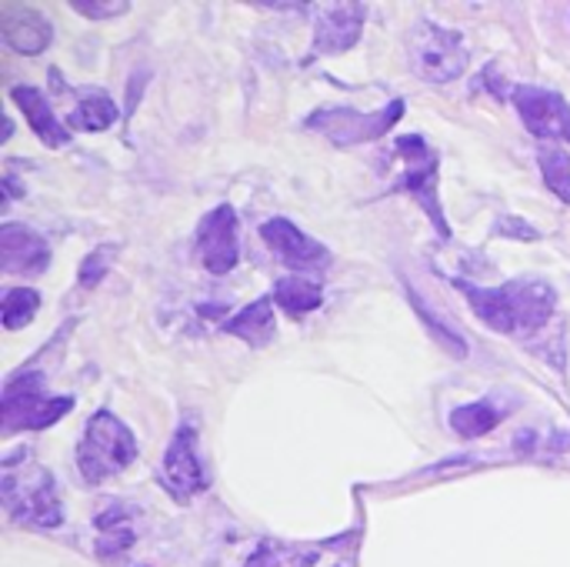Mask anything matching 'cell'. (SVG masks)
Segmentation results:
<instances>
[{"instance_id":"1","label":"cell","mask_w":570,"mask_h":567,"mask_svg":"<svg viewBox=\"0 0 570 567\" xmlns=\"http://www.w3.org/2000/svg\"><path fill=\"white\" fill-rule=\"evenodd\" d=\"M468 297L474 314L498 334L531 338L538 334L558 307V294L544 281H508L501 287H478L471 281H454Z\"/></svg>"},{"instance_id":"2","label":"cell","mask_w":570,"mask_h":567,"mask_svg":"<svg viewBox=\"0 0 570 567\" xmlns=\"http://www.w3.org/2000/svg\"><path fill=\"white\" fill-rule=\"evenodd\" d=\"M134 458H137L134 431L114 411H97L87 421L83 438L77 444V468H80L83 481L87 485H104L107 478L130 468Z\"/></svg>"},{"instance_id":"3","label":"cell","mask_w":570,"mask_h":567,"mask_svg":"<svg viewBox=\"0 0 570 567\" xmlns=\"http://www.w3.org/2000/svg\"><path fill=\"white\" fill-rule=\"evenodd\" d=\"M70 411H73V398L47 394V381L40 371H20L3 384L0 418H3L7 438L17 431H43Z\"/></svg>"},{"instance_id":"4","label":"cell","mask_w":570,"mask_h":567,"mask_svg":"<svg viewBox=\"0 0 570 567\" xmlns=\"http://www.w3.org/2000/svg\"><path fill=\"white\" fill-rule=\"evenodd\" d=\"M3 508L17 525L27 528H60L63 525V505L57 495V481L50 478L47 468H10L3 471L0 481Z\"/></svg>"},{"instance_id":"5","label":"cell","mask_w":570,"mask_h":567,"mask_svg":"<svg viewBox=\"0 0 570 567\" xmlns=\"http://www.w3.org/2000/svg\"><path fill=\"white\" fill-rule=\"evenodd\" d=\"M407 53H411V67L417 70V77H424L431 84L458 80L471 63V50H468L464 37L434 20H421L411 30Z\"/></svg>"},{"instance_id":"6","label":"cell","mask_w":570,"mask_h":567,"mask_svg":"<svg viewBox=\"0 0 570 567\" xmlns=\"http://www.w3.org/2000/svg\"><path fill=\"white\" fill-rule=\"evenodd\" d=\"M397 157L404 160V170H401V180H397V190L411 194L424 214L431 217V224L438 227L441 237H451V224L444 217V207H441V177H438V150L421 137V134H407V137H397L394 144Z\"/></svg>"},{"instance_id":"7","label":"cell","mask_w":570,"mask_h":567,"mask_svg":"<svg viewBox=\"0 0 570 567\" xmlns=\"http://www.w3.org/2000/svg\"><path fill=\"white\" fill-rule=\"evenodd\" d=\"M404 110H407V104L401 97H394L377 114H361L354 107H324L307 117V127L324 134L334 147H357V144H371V140L384 137L404 117Z\"/></svg>"},{"instance_id":"8","label":"cell","mask_w":570,"mask_h":567,"mask_svg":"<svg viewBox=\"0 0 570 567\" xmlns=\"http://www.w3.org/2000/svg\"><path fill=\"white\" fill-rule=\"evenodd\" d=\"M511 104L518 107L524 127L534 137L570 144V104L561 94L531 87V84H518V87H511Z\"/></svg>"},{"instance_id":"9","label":"cell","mask_w":570,"mask_h":567,"mask_svg":"<svg viewBox=\"0 0 570 567\" xmlns=\"http://www.w3.org/2000/svg\"><path fill=\"white\" fill-rule=\"evenodd\" d=\"M157 481L177 498V501H187L194 498L197 491L207 488V471L200 465V454H197V431L190 424H180L167 454H164V465H160V475Z\"/></svg>"},{"instance_id":"10","label":"cell","mask_w":570,"mask_h":567,"mask_svg":"<svg viewBox=\"0 0 570 567\" xmlns=\"http://www.w3.org/2000/svg\"><path fill=\"white\" fill-rule=\"evenodd\" d=\"M200 261L210 274H230L237 267V211L230 204H217L197 227Z\"/></svg>"},{"instance_id":"11","label":"cell","mask_w":570,"mask_h":567,"mask_svg":"<svg viewBox=\"0 0 570 567\" xmlns=\"http://www.w3.org/2000/svg\"><path fill=\"white\" fill-rule=\"evenodd\" d=\"M261 237H264V244H267L287 267H294V271H317V267H327V264H331V251H327L321 241L307 237V234H304L294 221H287V217L267 221V224L261 227Z\"/></svg>"},{"instance_id":"12","label":"cell","mask_w":570,"mask_h":567,"mask_svg":"<svg viewBox=\"0 0 570 567\" xmlns=\"http://www.w3.org/2000/svg\"><path fill=\"white\" fill-rule=\"evenodd\" d=\"M364 13H367L364 3L324 7L317 17V30H314V50L317 53H344L347 47H354L364 30Z\"/></svg>"},{"instance_id":"13","label":"cell","mask_w":570,"mask_h":567,"mask_svg":"<svg viewBox=\"0 0 570 567\" xmlns=\"http://www.w3.org/2000/svg\"><path fill=\"white\" fill-rule=\"evenodd\" d=\"M0 33L17 53H40L53 40V23L37 10L23 3H3L0 10Z\"/></svg>"},{"instance_id":"14","label":"cell","mask_w":570,"mask_h":567,"mask_svg":"<svg viewBox=\"0 0 570 567\" xmlns=\"http://www.w3.org/2000/svg\"><path fill=\"white\" fill-rule=\"evenodd\" d=\"M0 264L7 274H40L50 264V247L37 231H30L23 224H3Z\"/></svg>"},{"instance_id":"15","label":"cell","mask_w":570,"mask_h":567,"mask_svg":"<svg viewBox=\"0 0 570 567\" xmlns=\"http://www.w3.org/2000/svg\"><path fill=\"white\" fill-rule=\"evenodd\" d=\"M10 97H13V104L23 110V117H27V124H30V130L47 144V147H63V144H70V130H67V124H60L57 120V114H53V107H50V100L37 90V87H13L10 90Z\"/></svg>"},{"instance_id":"16","label":"cell","mask_w":570,"mask_h":567,"mask_svg":"<svg viewBox=\"0 0 570 567\" xmlns=\"http://www.w3.org/2000/svg\"><path fill=\"white\" fill-rule=\"evenodd\" d=\"M224 331L230 338H240L247 341L250 348H267L277 334V324H274V297H261L254 304H247L244 311H237L234 317L224 321Z\"/></svg>"},{"instance_id":"17","label":"cell","mask_w":570,"mask_h":567,"mask_svg":"<svg viewBox=\"0 0 570 567\" xmlns=\"http://www.w3.org/2000/svg\"><path fill=\"white\" fill-rule=\"evenodd\" d=\"M324 301V287L307 281V277H284L274 287V304H281L291 317H304L314 307H321Z\"/></svg>"},{"instance_id":"18","label":"cell","mask_w":570,"mask_h":567,"mask_svg":"<svg viewBox=\"0 0 570 567\" xmlns=\"http://www.w3.org/2000/svg\"><path fill=\"white\" fill-rule=\"evenodd\" d=\"M70 127H80V130H107L117 124V104L104 94V90H90L80 97V104L73 107Z\"/></svg>"},{"instance_id":"19","label":"cell","mask_w":570,"mask_h":567,"mask_svg":"<svg viewBox=\"0 0 570 567\" xmlns=\"http://www.w3.org/2000/svg\"><path fill=\"white\" fill-rule=\"evenodd\" d=\"M498 424H501V414H498V408L488 404V401H474V404H464V408H454V411H451V428H454L461 438H468V441L491 434Z\"/></svg>"},{"instance_id":"20","label":"cell","mask_w":570,"mask_h":567,"mask_svg":"<svg viewBox=\"0 0 570 567\" xmlns=\"http://www.w3.org/2000/svg\"><path fill=\"white\" fill-rule=\"evenodd\" d=\"M538 167L554 197L570 204V154L561 147H541L538 150Z\"/></svg>"},{"instance_id":"21","label":"cell","mask_w":570,"mask_h":567,"mask_svg":"<svg viewBox=\"0 0 570 567\" xmlns=\"http://www.w3.org/2000/svg\"><path fill=\"white\" fill-rule=\"evenodd\" d=\"M40 311V294L33 287H10L3 294V328L7 331H20L27 328Z\"/></svg>"},{"instance_id":"22","label":"cell","mask_w":570,"mask_h":567,"mask_svg":"<svg viewBox=\"0 0 570 567\" xmlns=\"http://www.w3.org/2000/svg\"><path fill=\"white\" fill-rule=\"evenodd\" d=\"M407 297H411V304H414L417 317L428 324L431 338H434V341H438V344H441L448 354H454L458 361H464V358H468V344L461 341V334H458L454 328H448V324H444V321H441V317H438V314H434V311H431V307H428V304H424V301H421L414 291H407Z\"/></svg>"},{"instance_id":"23","label":"cell","mask_w":570,"mask_h":567,"mask_svg":"<svg viewBox=\"0 0 570 567\" xmlns=\"http://www.w3.org/2000/svg\"><path fill=\"white\" fill-rule=\"evenodd\" d=\"M114 254H117L114 244H104V247L90 251V254L83 257V264H80V284H83V287H97V284L107 277V271H110V264H114Z\"/></svg>"},{"instance_id":"24","label":"cell","mask_w":570,"mask_h":567,"mask_svg":"<svg viewBox=\"0 0 570 567\" xmlns=\"http://www.w3.org/2000/svg\"><path fill=\"white\" fill-rule=\"evenodd\" d=\"M77 13H83V17H94V20H104V17H117V13H127L130 10V3L127 0H73L70 3Z\"/></svg>"},{"instance_id":"25","label":"cell","mask_w":570,"mask_h":567,"mask_svg":"<svg viewBox=\"0 0 570 567\" xmlns=\"http://www.w3.org/2000/svg\"><path fill=\"white\" fill-rule=\"evenodd\" d=\"M494 234H501V237H518V241H538L541 234L534 231V224H528V221H521V217H501L498 224H494Z\"/></svg>"},{"instance_id":"26","label":"cell","mask_w":570,"mask_h":567,"mask_svg":"<svg viewBox=\"0 0 570 567\" xmlns=\"http://www.w3.org/2000/svg\"><path fill=\"white\" fill-rule=\"evenodd\" d=\"M244 567H277V555L264 545V548H257V551H254V558H250Z\"/></svg>"}]
</instances>
